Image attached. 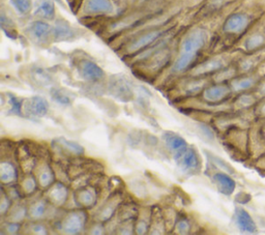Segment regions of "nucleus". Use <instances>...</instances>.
I'll list each match as a JSON object with an SVG mask.
<instances>
[{
    "label": "nucleus",
    "mask_w": 265,
    "mask_h": 235,
    "mask_svg": "<svg viewBox=\"0 0 265 235\" xmlns=\"http://www.w3.org/2000/svg\"><path fill=\"white\" fill-rule=\"evenodd\" d=\"M10 104H11V112H15V114H21V103L18 101L16 97H10Z\"/></svg>",
    "instance_id": "nucleus-27"
},
{
    "label": "nucleus",
    "mask_w": 265,
    "mask_h": 235,
    "mask_svg": "<svg viewBox=\"0 0 265 235\" xmlns=\"http://www.w3.org/2000/svg\"><path fill=\"white\" fill-rule=\"evenodd\" d=\"M257 101V98L256 96L254 95H250V94H244L240 96L239 98V104L240 106H243V107H250L252 105H254Z\"/></svg>",
    "instance_id": "nucleus-25"
},
{
    "label": "nucleus",
    "mask_w": 265,
    "mask_h": 235,
    "mask_svg": "<svg viewBox=\"0 0 265 235\" xmlns=\"http://www.w3.org/2000/svg\"><path fill=\"white\" fill-rule=\"evenodd\" d=\"M244 47L246 50L250 53L259 52L265 47V34L261 31H257L252 33L248 36V39L245 41Z\"/></svg>",
    "instance_id": "nucleus-9"
},
{
    "label": "nucleus",
    "mask_w": 265,
    "mask_h": 235,
    "mask_svg": "<svg viewBox=\"0 0 265 235\" xmlns=\"http://www.w3.org/2000/svg\"><path fill=\"white\" fill-rule=\"evenodd\" d=\"M84 219L80 214H71L67 217L65 223V229L68 233H78L82 230Z\"/></svg>",
    "instance_id": "nucleus-17"
},
{
    "label": "nucleus",
    "mask_w": 265,
    "mask_h": 235,
    "mask_svg": "<svg viewBox=\"0 0 265 235\" xmlns=\"http://www.w3.org/2000/svg\"><path fill=\"white\" fill-rule=\"evenodd\" d=\"M208 39L206 31L198 29L191 32L183 43L182 54L178 57L174 66L175 72L185 71L193 60L195 59L199 50L205 46Z\"/></svg>",
    "instance_id": "nucleus-1"
},
{
    "label": "nucleus",
    "mask_w": 265,
    "mask_h": 235,
    "mask_svg": "<svg viewBox=\"0 0 265 235\" xmlns=\"http://www.w3.org/2000/svg\"><path fill=\"white\" fill-rule=\"evenodd\" d=\"M44 212V205L43 204H39L37 207L34 209V215L35 216H41Z\"/></svg>",
    "instance_id": "nucleus-31"
},
{
    "label": "nucleus",
    "mask_w": 265,
    "mask_h": 235,
    "mask_svg": "<svg viewBox=\"0 0 265 235\" xmlns=\"http://www.w3.org/2000/svg\"><path fill=\"white\" fill-rule=\"evenodd\" d=\"M160 34H161L160 31H151V32H148L146 34L142 35L141 38L137 39L134 43L130 46V48H129L130 51H137L144 47L150 45L151 43H153L156 39L159 38Z\"/></svg>",
    "instance_id": "nucleus-16"
},
{
    "label": "nucleus",
    "mask_w": 265,
    "mask_h": 235,
    "mask_svg": "<svg viewBox=\"0 0 265 235\" xmlns=\"http://www.w3.org/2000/svg\"><path fill=\"white\" fill-rule=\"evenodd\" d=\"M164 138L167 146L176 154L187 148V142L185 141V139L173 133H166L164 135Z\"/></svg>",
    "instance_id": "nucleus-15"
},
{
    "label": "nucleus",
    "mask_w": 265,
    "mask_h": 235,
    "mask_svg": "<svg viewBox=\"0 0 265 235\" xmlns=\"http://www.w3.org/2000/svg\"><path fill=\"white\" fill-rule=\"evenodd\" d=\"M177 165L187 172H196L200 168V160L196 152L192 148H185L175 155Z\"/></svg>",
    "instance_id": "nucleus-2"
},
{
    "label": "nucleus",
    "mask_w": 265,
    "mask_h": 235,
    "mask_svg": "<svg viewBox=\"0 0 265 235\" xmlns=\"http://www.w3.org/2000/svg\"><path fill=\"white\" fill-rule=\"evenodd\" d=\"M259 81L260 79L258 75H247L233 80L231 83V87L234 91H246L255 87L256 85H258Z\"/></svg>",
    "instance_id": "nucleus-11"
},
{
    "label": "nucleus",
    "mask_w": 265,
    "mask_h": 235,
    "mask_svg": "<svg viewBox=\"0 0 265 235\" xmlns=\"http://www.w3.org/2000/svg\"><path fill=\"white\" fill-rule=\"evenodd\" d=\"M79 72L81 76L87 81H99L104 78L103 70L89 60L82 61L79 66Z\"/></svg>",
    "instance_id": "nucleus-5"
},
{
    "label": "nucleus",
    "mask_w": 265,
    "mask_h": 235,
    "mask_svg": "<svg viewBox=\"0 0 265 235\" xmlns=\"http://www.w3.org/2000/svg\"><path fill=\"white\" fill-rule=\"evenodd\" d=\"M213 180L218 187L219 191L224 195H231L235 190V181L225 173H216L213 176Z\"/></svg>",
    "instance_id": "nucleus-10"
},
{
    "label": "nucleus",
    "mask_w": 265,
    "mask_h": 235,
    "mask_svg": "<svg viewBox=\"0 0 265 235\" xmlns=\"http://www.w3.org/2000/svg\"><path fill=\"white\" fill-rule=\"evenodd\" d=\"M26 109L27 112L33 116H44L49 110V105L44 97L33 96L27 102Z\"/></svg>",
    "instance_id": "nucleus-8"
},
{
    "label": "nucleus",
    "mask_w": 265,
    "mask_h": 235,
    "mask_svg": "<svg viewBox=\"0 0 265 235\" xmlns=\"http://www.w3.org/2000/svg\"><path fill=\"white\" fill-rule=\"evenodd\" d=\"M189 229V224L187 222L185 221H182L179 223V225H178V230L180 232H187V230Z\"/></svg>",
    "instance_id": "nucleus-30"
},
{
    "label": "nucleus",
    "mask_w": 265,
    "mask_h": 235,
    "mask_svg": "<svg viewBox=\"0 0 265 235\" xmlns=\"http://www.w3.org/2000/svg\"><path fill=\"white\" fill-rule=\"evenodd\" d=\"M224 67L223 61L220 59H212L208 63L202 65L200 68H198L197 73L198 74H204V73H210L214 71H219Z\"/></svg>",
    "instance_id": "nucleus-19"
},
{
    "label": "nucleus",
    "mask_w": 265,
    "mask_h": 235,
    "mask_svg": "<svg viewBox=\"0 0 265 235\" xmlns=\"http://www.w3.org/2000/svg\"><path fill=\"white\" fill-rule=\"evenodd\" d=\"M66 197V191L63 185H57V187L54 189V191L52 192V198L58 203L64 202Z\"/></svg>",
    "instance_id": "nucleus-22"
},
{
    "label": "nucleus",
    "mask_w": 265,
    "mask_h": 235,
    "mask_svg": "<svg viewBox=\"0 0 265 235\" xmlns=\"http://www.w3.org/2000/svg\"><path fill=\"white\" fill-rule=\"evenodd\" d=\"M257 92L262 95L265 96V79H263L262 81L260 80L258 85H257Z\"/></svg>",
    "instance_id": "nucleus-29"
},
{
    "label": "nucleus",
    "mask_w": 265,
    "mask_h": 235,
    "mask_svg": "<svg viewBox=\"0 0 265 235\" xmlns=\"http://www.w3.org/2000/svg\"><path fill=\"white\" fill-rule=\"evenodd\" d=\"M235 219L236 224L240 231L247 233H256L257 232V225L252 219L250 214L246 209L242 207H237L235 209Z\"/></svg>",
    "instance_id": "nucleus-4"
},
{
    "label": "nucleus",
    "mask_w": 265,
    "mask_h": 235,
    "mask_svg": "<svg viewBox=\"0 0 265 235\" xmlns=\"http://www.w3.org/2000/svg\"><path fill=\"white\" fill-rule=\"evenodd\" d=\"M230 93V88L225 85H215L205 90L204 96L209 102H219L224 100Z\"/></svg>",
    "instance_id": "nucleus-14"
},
{
    "label": "nucleus",
    "mask_w": 265,
    "mask_h": 235,
    "mask_svg": "<svg viewBox=\"0 0 265 235\" xmlns=\"http://www.w3.org/2000/svg\"><path fill=\"white\" fill-rule=\"evenodd\" d=\"M263 134H264V137H265V129L263 130Z\"/></svg>",
    "instance_id": "nucleus-33"
},
{
    "label": "nucleus",
    "mask_w": 265,
    "mask_h": 235,
    "mask_svg": "<svg viewBox=\"0 0 265 235\" xmlns=\"http://www.w3.org/2000/svg\"><path fill=\"white\" fill-rule=\"evenodd\" d=\"M92 195L89 191H85L83 194H82V197H81V201L82 203L84 204H90L92 203Z\"/></svg>",
    "instance_id": "nucleus-28"
},
{
    "label": "nucleus",
    "mask_w": 265,
    "mask_h": 235,
    "mask_svg": "<svg viewBox=\"0 0 265 235\" xmlns=\"http://www.w3.org/2000/svg\"><path fill=\"white\" fill-rule=\"evenodd\" d=\"M41 183L43 187H47V185H49L50 182L52 181L53 179V176H52V173L49 171V170H45L42 174H41Z\"/></svg>",
    "instance_id": "nucleus-26"
},
{
    "label": "nucleus",
    "mask_w": 265,
    "mask_h": 235,
    "mask_svg": "<svg viewBox=\"0 0 265 235\" xmlns=\"http://www.w3.org/2000/svg\"><path fill=\"white\" fill-rule=\"evenodd\" d=\"M30 35L32 36V39H34L37 42H47V40L49 39L50 33H51V27L49 24H47L42 21H37L33 22L31 25L29 26L28 29Z\"/></svg>",
    "instance_id": "nucleus-6"
},
{
    "label": "nucleus",
    "mask_w": 265,
    "mask_h": 235,
    "mask_svg": "<svg viewBox=\"0 0 265 235\" xmlns=\"http://www.w3.org/2000/svg\"><path fill=\"white\" fill-rule=\"evenodd\" d=\"M34 14L47 20H52L55 17V5L52 0H39Z\"/></svg>",
    "instance_id": "nucleus-13"
},
{
    "label": "nucleus",
    "mask_w": 265,
    "mask_h": 235,
    "mask_svg": "<svg viewBox=\"0 0 265 235\" xmlns=\"http://www.w3.org/2000/svg\"><path fill=\"white\" fill-rule=\"evenodd\" d=\"M54 39L56 41H68L75 38V31L65 21H59L53 30Z\"/></svg>",
    "instance_id": "nucleus-12"
},
{
    "label": "nucleus",
    "mask_w": 265,
    "mask_h": 235,
    "mask_svg": "<svg viewBox=\"0 0 265 235\" xmlns=\"http://www.w3.org/2000/svg\"><path fill=\"white\" fill-rule=\"evenodd\" d=\"M10 3L13 4L18 13L22 15L28 14L32 8L31 0H10Z\"/></svg>",
    "instance_id": "nucleus-20"
},
{
    "label": "nucleus",
    "mask_w": 265,
    "mask_h": 235,
    "mask_svg": "<svg viewBox=\"0 0 265 235\" xmlns=\"http://www.w3.org/2000/svg\"><path fill=\"white\" fill-rule=\"evenodd\" d=\"M59 141L62 142L65 146H66L70 152H73V153H75V154H77V155H81V154H83V152H84V151H83V148H82L79 144H77V143H75V142L67 141V140H65V139H60Z\"/></svg>",
    "instance_id": "nucleus-24"
},
{
    "label": "nucleus",
    "mask_w": 265,
    "mask_h": 235,
    "mask_svg": "<svg viewBox=\"0 0 265 235\" xmlns=\"http://www.w3.org/2000/svg\"><path fill=\"white\" fill-rule=\"evenodd\" d=\"M250 25V17L244 13H236L229 16L224 23V31L227 33H243Z\"/></svg>",
    "instance_id": "nucleus-3"
},
{
    "label": "nucleus",
    "mask_w": 265,
    "mask_h": 235,
    "mask_svg": "<svg viewBox=\"0 0 265 235\" xmlns=\"http://www.w3.org/2000/svg\"><path fill=\"white\" fill-rule=\"evenodd\" d=\"M85 9L89 14H110L114 7L110 0H87Z\"/></svg>",
    "instance_id": "nucleus-7"
},
{
    "label": "nucleus",
    "mask_w": 265,
    "mask_h": 235,
    "mask_svg": "<svg viewBox=\"0 0 265 235\" xmlns=\"http://www.w3.org/2000/svg\"><path fill=\"white\" fill-rule=\"evenodd\" d=\"M258 113L260 116L265 117V101L260 105V107L258 108Z\"/></svg>",
    "instance_id": "nucleus-32"
},
{
    "label": "nucleus",
    "mask_w": 265,
    "mask_h": 235,
    "mask_svg": "<svg viewBox=\"0 0 265 235\" xmlns=\"http://www.w3.org/2000/svg\"><path fill=\"white\" fill-rule=\"evenodd\" d=\"M0 171H1L0 172V177H1V180L3 182H11L17 177L16 170L10 164L3 163L1 165V170Z\"/></svg>",
    "instance_id": "nucleus-18"
},
{
    "label": "nucleus",
    "mask_w": 265,
    "mask_h": 235,
    "mask_svg": "<svg viewBox=\"0 0 265 235\" xmlns=\"http://www.w3.org/2000/svg\"><path fill=\"white\" fill-rule=\"evenodd\" d=\"M52 96L54 100L59 103V104H62V105H67L70 103V98L67 96V94L62 90H54L52 91Z\"/></svg>",
    "instance_id": "nucleus-21"
},
{
    "label": "nucleus",
    "mask_w": 265,
    "mask_h": 235,
    "mask_svg": "<svg viewBox=\"0 0 265 235\" xmlns=\"http://www.w3.org/2000/svg\"><path fill=\"white\" fill-rule=\"evenodd\" d=\"M209 157H210V158H211L212 162H213L216 166L220 167L221 169H223L224 171H226V172H228V173H234V169H233L231 166H229V165L225 162V160H223L222 158H220V157H214V156H212V155H210Z\"/></svg>",
    "instance_id": "nucleus-23"
}]
</instances>
